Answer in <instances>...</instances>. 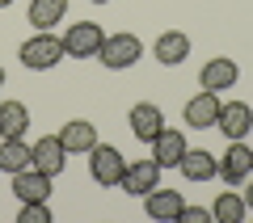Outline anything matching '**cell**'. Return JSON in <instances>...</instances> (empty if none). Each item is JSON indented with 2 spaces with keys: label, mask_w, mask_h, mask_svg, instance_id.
Masks as SVG:
<instances>
[{
  "label": "cell",
  "mask_w": 253,
  "mask_h": 223,
  "mask_svg": "<svg viewBox=\"0 0 253 223\" xmlns=\"http://www.w3.org/2000/svg\"><path fill=\"white\" fill-rule=\"evenodd\" d=\"M21 63H26L30 72H51L55 63L63 59V38H55L51 30H38L34 38H26L21 42Z\"/></svg>",
  "instance_id": "6da1fadb"
},
{
  "label": "cell",
  "mask_w": 253,
  "mask_h": 223,
  "mask_svg": "<svg viewBox=\"0 0 253 223\" xmlns=\"http://www.w3.org/2000/svg\"><path fill=\"white\" fill-rule=\"evenodd\" d=\"M97 59H101V68H110V72H126V68H135V63L144 59V42H139L135 34H106Z\"/></svg>",
  "instance_id": "7a4b0ae2"
},
{
  "label": "cell",
  "mask_w": 253,
  "mask_h": 223,
  "mask_svg": "<svg viewBox=\"0 0 253 223\" xmlns=\"http://www.w3.org/2000/svg\"><path fill=\"white\" fill-rule=\"evenodd\" d=\"M101 42H106V34H101L97 21H72L63 34V55L68 59H97Z\"/></svg>",
  "instance_id": "3957f363"
},
{
  "label": "cell",
  "mask_w": 253,
  "mask_h": 223,
  "mask_svg": "<svg viewBox=\"0 0 253 223\" xmlns=\"http://www.w3.org/2000/svg\"><path fill=\"white\" fill-rule=\"evenodd\" d=\"M123 173H126V156L110 143H93L89 152V177L97 186H123Z\"/></svg>",
  "instance_id": "277c9868"
},
{
  "label": "cell",
  "mask_w": 253,
  "mask_h": 223,
  "mask_svg": "<svg viewBox=\"0 0 253 223\" xmlns=\"http://www.w3.org/2000/svg\"><path fill=\"white\" fill-rule=\"evenodd\" d=\"M219 177H224V186H236V189L253 177V148H245V139H228V152L219 160Z\"/></svg>",
  "instance_id": "5b68a950"
},
{
  "label": "cell",
  "mask_w": 253,
  "mask_h": 223,
  "mask_svg": "<svg viewBox=\"0 0 253 223\" xmlns=\"http://www.w3.org/2000/svg\"><path fill=\"white\" fill-rule=\"evenodd\" d=\"M236 80H241V68H236V59H228V55L207 59V63H203V72H199V89H211V93L236 89Z\"/></svg>",
  "instance_id": "8992f818"
},
{
  "label": "cell",
  "mask_w": 253,
  "mask_h": 223,
  "mask_svg": "<svg viewBox=\"0 0 253 223\" xmlns=\"http://www.w3.org/2000/svg\"><path fill=\"white\" fill-rule=\"evenodd\" d=\"M126 126H131V135H135L139 143H152L156 135L165 131V114H161V106H152V101H135L131 114H126Z\"/></svg>",
  "instance_id": "52a82bcc"
},
{
  "label": "cell",
  "mask_w": 253,
  "mask_h": 223,
  "mask_svg": "<svg viewBox=\"0 0 253 223\" xmlns=\"http://www.w3.org/2000/svg\"><path fill=\"white\" fill-rule=\"evenodd\" d=\"M219 93H211V89H203L199 97H190L186 106H181V118H186V126H194V131H207V126H215V118H219Z\"/></svg>",
  "instance_id": "ba28073f"
},
{
  "label": "cell",
  "mask_w": 253,
  "mask_h": 223,
  "mask_svg": "<svg viewBox=\"0 0 253 223\" xmlns=\"http://www.w3.org/2000/svg\"><path fill=\"white\" fill-rule=\"evenodd\" d=\"M215 126L224 131V139H245V135L253 131V106L249 101H224Z\"/></svg>",
  "instance_id": "9c48e42d"
},
{
  "label": "cell",
  "mask_w": 253,
  "mask_h": 223,
  "mask_svg": "<svg viewBox=\"0 0 253 223\" xmlns=\"http://www.w3.org/2000/svg\"><path fill=\"white\" fill-rule=\"evenodd\" d=\"M161 186V164L148 156V160H135V164H126V173H123V189L131 198H144V194H152V189Z\"/></svg>",
  "instance_id": "30bf717a"
},
{
  "label": "cell",
  "mask_w": 253,
  "mask_h": 223,
  "mask_svg": "<svg viewBox=\"0 0 253 223\" xmlns=\"http://www.w3.org/2000/svg\"><path fill=\"white\" fill-rule=\"evenodd\" d=\"M63 164H68V148H63L59 135H42V139H34V169H38V173L59 177Z\"/></svg>",
  "instance_id": "8fae6325"
},
{
  "label": "cell",
  "mask_w": 253,
  "mask_h": 223,
  "mask_svg": "<svg viewBox=\"0 0 253 223\" xmlns=\"http://www.w3.org/2000/svg\"><path fill=\"white\" fill-rule=\"evenodd\" d=\"M181 206H186L181 189H161L156 186L152 194H144V211H148V219H156V223H177Z\"/></svg>",
  "instance_id": "7c38bea8"
},
{
  "label": "cell",
  "mask_w": 253,
  "mask_h": 223,
  "mask_svg": "<svg viewBox=\"0 0 253 223\" xmlns=\"http://www.w3.org/2000/svg\"><path fill=\"white\" fill-rule=\"evenodd\" d=\"M51 181L55 177H46V173H38L30 164V169L13 173V194H17V202H46L51 198Z\"/></svg>",
  "instance_id": "4fadbf2b"
},
{
  "label": "cell",
  "mask_w": 253,
  "mask_h": 223,
  "mask_svg": "<svg viewBox=\"0 0 253 223\" xmlns=\"http://www.w3.org/2000/svg\"><path fill=\"white\" fill-rule=\"evenodd\" d=\"M186 148H190L186 135H181V131H169V122H165V131L152 139V160L161 164V169H177V160L186 156Z\"/></svg>",
  "instance_id": "5bb4252c"
},
{
  "label": "cell",
  "mask_w": 253,
  "mask_h": 223,
  "mask_svg": "<svg viewBox=\"0 0 253 223\" xmlns=\"http://www.w3.org/2000/svg\"><path fill=\"white\" fill-rule=\"evenodd\" d=\"M177 169H181L186 181H211V177H219V160L207 152V148H186V156L177 160Z\"/></svg>",
  "instance_id": "9a60e30c"
},
{
  "label": "cell",
  "mask_w": 253,
  "mask_h": 223,
  "mask_svg": "<svg viewBox=\"0 0 253 223\" xmlns=\"http://www.w3.org/2000/svg\"><path fill=\"white\" fill-rule=\"evenodd\" d=\"M59 139H63V148H68V156H76V152H93V143H97V131H93L89 118H72V122H63Z\"/></svg>",
  "instance_id": "2e32d148"
},
{
  "label": "cell",
  "mask_w": 253,
  "mask_h": 223,
  "mask_svg": "<svg viewBox=\"0 0 253 223\" xmlns=\"http://www.w3.org/2000/svg\"><path fill=\"white\" fill-rule=\"evenodd\" d=\"M152 55L165 63V68H177L181 59L190 55V38L181 34V30H165L161 38H156V46H152Z\"/></svg>",
  "instance_id": "e0dca14e"
},
{
  "label": "cell",
  "mask_w": 253,
  "mask_h": 223,
  "mask_svg": "<svg viewBox=\"0 0 253 223\" xmlns=\"http://www.w3.org/2000/svg\"><path fill=\"white\" fill-rule=\"evenodd\" d=\"M30 110L21 101H0V139H26Z\"/></svg>",
  "instance_id": "ac0fdd59"
},
{
  "label": "cell",
  "mask_w": 253,
  "mask_h": 223,
  "mask_svg": "<svg viewBox=\"0 0 253 223\" xmlns=\"http://www.w3.org/2000/svg\"><path fill=\"white\" fill-rule=\"evenodd\" d=\"M34 164V148L26 139H0V173H21Z\"/></svg>",
  "instance_id": "d6986e66"
},
{
  "label": "cell",
  "mask_w": 253,
  "mask_h": 223,
  "mask_svg": "<svg viewBox=\"0 0 253 223\" xmlns=\"http://www.w3.org/2000/svg\"><path fill=\"white\" fill-rule=\"evenodd\" d=\"M245 215H249V206H245V194H236V186H228L215 198V206H211V219L215 223H241Z\"/></svg>",
  "instance_id": "ffe728a7"
},
{
  "label": "cell",
  "mask_w": 253,
  "mask_h": 223,
  "mask_svg": "<svg viewBox=\"0 0 253 223\" xmlns=\"http://www.w3.org/2000/svg\"><path fill=\"white\" fill-rule=\"evenodd\" d=\"M68 17V0H30V26L34 30H51Z\"/></svg>",
  "instance_id": "44dd1931"
},
{
  "label": "cell",
  "mask_w": 253,
  "mask_h": 223,
  "mask_svg": "<svg viewBox=\"0 0 253 223\" xmlns=\"http://www.w3.org/2000/svg\"><path fill=\"white\" fill-rule=\"evenodd\" d=\"M17 223H51V206L46 202H21Z\"/></svg>",
  "instance_id": "7402d4cb"
},
{
  "label": "cell",
  "mask_w": 253,
  "mask_h": 223,
  "mask_svg": "<svg viewBox=\"0 0 253 223\" xmlns=\"http://www.w3.org/2000/svg\"><path fill=\"white\" fill-rule=\"evenodd\" d=\"M207 219H211L207 206H181V215H177V223H207Z\"/></svg>",
  "instance_id": "603a6c76"
},
{
  "label": "cell",
  "mask_w": 253,
  "mask_h": 223,
  "mask_svg": "<svg viewBox=\"0 0 253 223\" xmlns=\"http://www.w3.org/2000/svg\"><path fill=\"white\" fill-rule=\"evenodd\" d=\"M245 206H249V211H253V186L245 189Z\"/></svg>",
  "instance_id": "cb8c5ba5"
},
{
  "label": "cell",
  "mask_w": 253,
  "mask_h": 223,
  "mask_svg": "<svg viewBox=\"0 0 253 223\" xmlns=\"http://www.w3.org/2000/svg\"><path fill=\"white\" fill-rule=\"evenodd\" d=\"M9 4H13V0H0V9H9Z\"/></svg>",
  "instance_id": "d4e9b609"
},
{
  "label": "cell",
  "mask_w": 253,
  "mask_h": 223,
  "mask_svg": "<svg viewBox=\"0 0 253 223\" xmlns=\"http://www.w3.org/2000/svg\"><path fill=\"white\" fill-rule=\"evenodd\" d=\"M0 89H4V68H0Z\"/></svg>",
  "instance_id": "484cf974"
},
{
  "label": "cell",
  "mask_w": 253,
  "mask_h": 223,
  "mask_svg": "<svg viewBox=\"0 0 253 223\" xmlns=\"http://www.w3.org/2000/svg\"><path fill=\"white\" fill-rule=\"evenodd\" d=\"M93 4H106V0H93Z\"/></svg>",
  "instance_id": "4316f807"
}]
</instances>
